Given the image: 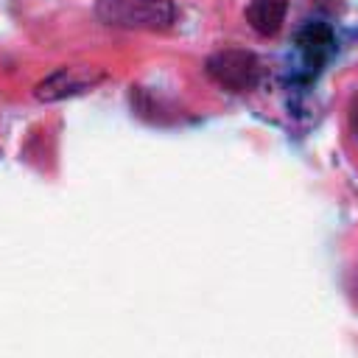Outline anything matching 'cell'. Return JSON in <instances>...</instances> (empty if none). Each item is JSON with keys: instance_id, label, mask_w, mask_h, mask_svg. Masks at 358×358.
I'll return each mask as SVG.
<instances>
[{"instance_id": "obj_1", "label": "cell", "mask_w": 358, "mask_h": 358, "mask_svg": "<svg viewBox=\"0 0 358 358\" xmlns=\"http://www.w3.org/2000/svg\"><path fill=\"white\" fill-rule=\"evenodd\" d=\"M95 17L123 31H168L176 22L173 0H98Z\"/></svg>"}, {"instance_id": "obj_2", "label": "cell", "mask_w": 358, "mask_h": 358, "mask_svg": "<svg viewBox=\"0 0 358 358\" xmlns=\"http://www.w3.org/2000/svg\"><path fill=\"white\" fill-rule=\"evenodd\" d=\"M204 73L210 76V81H215L221 90L243 95L252 92L260 78H263V64L252 50L243 48H224L207 56L204 62Z\"/></svg>"}, {"instance_id": "obj_3", "label": "cell", "mask_w": 358, "mask_h": 358, "mask_svg": "<svg viewBox=\"0 0 358 358\" xmlns=\"http://www.w3.org/2000/svg\"><path fill=\"white\" fill-rule=\"evenodd\" d=\"M294 50H296V59H299V73L305 81L316 78L322 73V67L333 59L336 53V34L327 22L322 20H310L305 22L296 36H294Z\"/></svg>"}, {"instance_id": "obj_4", "label": "cell", "mask_w": 358, "mask_h": 358, "mask_svg": "<svg viewBox=\"0 0 358 358\" xmlns=\"http://www.w3.org/2000/svg\"><path fill=\"white\" fill-rule=\"evenodd\" d=\"M98 81H103V70H98V67H87V64L59 67L34 87V95L45 103L64 101V98H73V95H81V92L92 90Z\"/></svg>"}, {"instance_id": "obj_5", "label": "cell", "mask_w": 358, "mask_h": 358, "mask_svg": "<svg viewBox=\"0 0 358 358\" xmlns=\"http://www.w3.org/2000/svg\"><path fill=\"white\" fill-rule=\"evenodd\" d=\"M288 14V0H252L243 11L249 28L260 36H274Z\"/></svg>"}, {"instance_id": "obj_6", "label": "cell", "mask_w": 358, "mask_h": 358, "mask_svg": "<svg viewBox=\"0 0 358 358\" xmlns=\"http://www.w3.org/2000/svg\"><path fill=\"white\" fill-rule=\"evenodd\" d=\"M350 129H352V137L358 140V95L350 103Z\"/></svg>"}, {"instance_id": "obj_7", "label": "cell", "mask_w": 358, "mask_h": 358, "mask_svg": "<svg viewBox=\"0 0 358 358\" xmlns=\"http://www.w3.org/2000/svg\"><path fill=\"white\" fill-rule=\"evenodd\" d=\"M350 296H352V302L358 305V268H355V274H352V282H350Z\"/></svg>"}]
</instances>
